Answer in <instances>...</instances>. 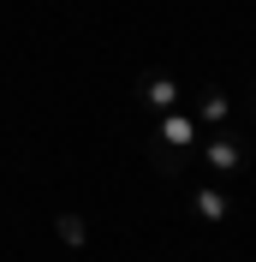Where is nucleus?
Masks as SVG:
<instances>
[{
    "mask_svg": "<svg viewBox=\"0 0 256 262\" xmlns=\"http://www.w3.org/2000/svg\"><path fill=\"white\" fill-rule=\"evenodd\" d=\"M161 137L173 149H191V137H197V119L191 114H161Z\"/></svg>",
    "mask_w": 256,
    "mask_h": 262,
    "instance_id": "f257e3e1",
    "label": "nucleus"
},
{
    "mask_svg": "<svg viewBox=\"0 0 256 262\" xmlns=\"http://www.w3.org/2000/svg\"><path fill=\"white\" fill-rule=\"evenodd\" d=\"M143 101H149V107H161V114H167V107H173V101H179V83H173V78H149V83H143Z\"/></svg>",
    "mask_w": 256,
    "mask_h": 262,
    "instance_id": "f03ea898",
    "label": "nucleus"
},
{
    "mask_svg": "<svg viewBox=\"0 0 256 262\" xmlns=\"http://www.w3.org/2000/svg\"><path fill=\"white\" fill-rule=\"evenodd\" d=\"M208 167H215V173H232V167H239V143H208V155H203Z\"/></svg>",
    "mask_w": 256,
    "mask_h": 262,
    "instance_id": "7ed1b4c3",
    "label": "nucleus"
},
{
    "mask_svg": "<svg viewBox=\"0 0 256 262\" xmlns=\"http://www.w3.org/2000/svg\"><path fill=\"white\" fill-rule=\"evenodd\" d=\"M197 214L203 221H226V196L221 191H197Z\"/></svg>",
    "mask_w": 256,
    "mask_h": 262,
    "instance_id": "20e7f679",
    "label": "nucleus"
},
{
    "mask_svg": "<svg viewBox=\"0 0 256 262\" xmlns=\"http://www.w3.org/2000/svg\"><path fill=\"white\" fill-rule=\"evenodd\" d=\"M197 119H203V125H221V119H232V101L226 96H203V114Z\"/></svg>",
    "mask_w": 256,
    "mask_h": 262,
    "instance_id": "39448f33",
    "label": "nucleus"
},
{
    "mask_svg": "<svg viewBox=\"0 0 256 262\" xmlns=\"http://www.w3.org/2000/svg\"><path fill=\"white\" fill-rule=\"evenodd\" d=\"M54 232H60L66 245H83V221H78V214H60V221H54Z\"/></svg>",
    "mask_w": 256,
    "mask_h": 262,
    "instance_id": "423d86ee",
    "label": "nucleus"
}]
</instances>
